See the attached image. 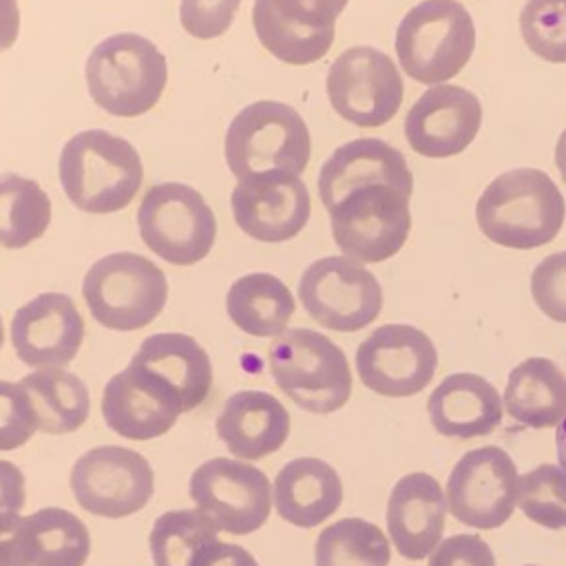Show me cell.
Wrapping results in <instances>:
<instances>
[{
	"mask_svg": "<svg viewBox=\"0 0 566 566\" xmlns=\"http://www.w3.org/2000/svg\"><path fill=\"white\" fill-rule=\"evenodd\" d=\"M566 219V203L555 181L537 168H513L497 175L475 203L482 234L513 250L551 243Z\"/></svg>",
	"mask_w": 566,
	"mask_h": 566,
	"instance_id": "obj_1",
	"label": "cell"
},
{
	"mask_svg": "<svg viewBox=\"0 0 566 566\" xmlns=\"http://www.w3.org/2000/svg\"><path fill=\"white\" fill-rule=\"evenodd\" d=\"M57 177L66 199L82 212L111 214L128 208L144 181L135 146L108 130L75 133L60 150Z\"/></svg>",
	"mask_w": 566,
	"mask_h": 566,
	"instance_id": "obj_2",
	"label": "cell"
},
{
	"mask_svg": "<svg viewBox=\"0 0 566 566\" xmlns=\"http://www.w3.org/2000/svg\"><path fill=\"white\" fill-rule=\"evenodd\" d=\"M91 99L115 117H139L161 97L168 82L166 55L139 33L104 38L86 57Z\"/></svg>",
	"mask_w": 566,
	"mask_h": 566,
	"instance_id": "obj_3",
	"label": "cell"
},
{
	"mask_svg": "<svg viewBox=\"0 0 566 566\" xmlns=\"http://www.w3.org/2000/svg\"><path fill=\"white\" fill-rule=\"evenodd\" d=\"M223 153L237 181L272 170H287L301 177L310 164L312 137L296 108L274 99H259L232 117Z\"/></svg>",
	"mask_w": 566,
	"mask_h": 566,
	"instance_id": "obj_4",
	"label": "cell"
},
{
	"mask_svg": "<svg viewBox=\"0 0 566 566\" xmlns=\"http://www.w3.org/2000/svg\"><path fill=\"white\" fill-rule=\"evenodd\" d=\"M268 365L276 387L301 409L334 413L352 396V371L345 352L325 334L292 327L268 349Z\"/></svg>",
	"mask_w": 566,
	"mask_h": 566,
	"instance_id": "obj_5",
	"label": "cell"
},
{
	"mask_svg": "<svg viewBox=\"0 0 566 566\" xmlns=\"http://www.w3.org/2000/svg\"><path fill=\"white\" fill-rule=\"evenodd\" d=\"M475 49L471 13L455 0H424L411 7L396 29L402 71L429 86L455 77Z\"/></svg>",
	"mask_w": 566,
	"mask_h": 566,
	"instance_id": "obj_6",
	"label": "cell"
},
{
	"mask_svg": "<svg viewBox=\"0 0 566 566\" xmlns=\"http://www.w3.org/2000/svg\"><path fill=\"white\" fill-rule=\"evenodd\" d=\"M82 296L102 327L135 332L150 325L166 307L168 281L148 256L113 252L88 268Z\"/></svg>",
	"mask_w": 566,
	"mask_h": 566,
	"instance_id": "obj_7",
	"label": "cell"
},
{
	"mask_svg": "<svg viewBox=\"0 0 566 566\" xmlns=\"http://www.w3.org/2000/svg\"><path fill=\"white\" fill-rule=\"evenodd\" d=\"M137 228L144 245L172 265L203 261L217 239V219L203 195L179 181L155 184L146 190Z\"/></svg>",
	"mask_w": 566,
	"mask_h": 566,
	"instance_id": "obj_8",
	"label": "cell"
},
{
	"mask_svg": "<svg viewBox=\"0 0 566 566\" xmlns=\"http://www.w3.org/2000/svg\"><path fill=\"white\" fill-rule=\"evenodd\" d=\"M409 197L391 184H367L349 190L327 210L332 237L343 256L363 265L394 256L411 230Z\"/></svg>",
	"mask_w": 566,
	"mask_h": 566,
	"instance_id": "obj_9",
	"label": "cell"
},
{
	"mask_svg": "<svg viewBox=\"0 0 566 566\" xmlns=\"http://www.w3.org/2000/svg\"><path fill=\"white\" fill-rule=\"evenodd\" d=\"M305 312L334 332H358L374 323L382 310L378 279L349 256H323L310 263L298 281Z\"/></svg>",
	"mask_w": 566,
	"mask_h": 566,
	"instance_id": "obj_10",
	"label": "cell"
},
{
	"mask_svg": "<svg viewBox=\"0 0 566 566\" xmlns=\"http://www.w3.org/2000/svg\"><path fill=\"white\" fill-rule=\"evenodd\" d=\"M75 502L91 515L128 517L155 493L150 462L128 447L102 444L82 453L69 478Z\"/></svg>",
	"mask_w": 566,
	"mask_h": 566,
	"instance_id": "obj_11",
	"label": "cell"
},
{
	"mask_svg": "<svg viewBox=\"0 0 566 566\" xmlns=\"http://www.w3.org/2000/svg\"><path fill=\"white\" fill-rule=\"evenodd\" d=\"M188 495L219 531L230 535L259 531L272 509L268 475L250 462L230 458L201 462L190 475Z\"/></svg>",
	"mask_w": 566,
	"mask_h": 566,
	"instance_id": "obj_12",
	"label": "cell"
},
{
	"mask_svg": "<svg viewBox=\"0 0 566 566\" xmlns=\"http://www.w3.org/2000/svg\"><path fill=\"white\" fill-rule=\"evenodd\" d=\"M325 91L336 115L360 128L387 124L405 95L398 66L374 46L343 51L327 71Z\"/></svg>",
	"mask_w": 566,
	"mask_h": 566,
	"instance_id": "obj_13",
	"label": "cell"
},
{
	"mask_svg": "<svg viewBox=\"0 0 566 566\" xmlns=\"http://www.w3.org/2000/svg\"><path fill=\"white\" fill-rule=\"evenodd\" d=\"M436 367L433 340L405 323L376 327L356 349V371L363 385L389 398L420 394L431 382Z\"/></svg>",
	"mask_w": 566,
	"mask_h": 566,
	"instance_id": "obj_14",
	"label": "cell"
},
{
	"mask_svg": "<svg viewBox=\"0 0 566 566\" xmlns=\"http://www.w3.org/2000/svg\"><path fill=\"white\" fill-rule=\"evenodd\" d=\"M517 467L504 449H471L447 480L449 513L471 528H497L517 504Z\"/></svg>",
	"mask_w": 566,
	"mask_h": 566,
	"instance_id": "obj_15",
	"label": "cell"
},
{
	"mask_svg": "<svg viewBox=\"0 0 566 566\" xmlns=\"http://www.w3.org/2000/svg\"><path fill=\"white\" fill-rule=\"evenodd\" d=\"M347 0H254L252 27L276 60L305 66L327 55Z\"/></svg>",
	"mask_w": 566,
	"mask_h": 566,
	"instance_id": "obj_16",
	"label": "cell"
},
{
	"mask_svg": "<svg viewBox=\"0 0 566 566\" xmlns=\"http://www.w3.org/2000/svg\"><path fill=\"white\" fill-rule=\"evenodd\" d=\"M230 206L239 230L261 243L294 239L312 214L307 186L287 170L239 179L230 195Z\"/></svg>",
	"mask_w": 566,
	"mask_h": 566,
	"instance_id": "obj_17",
	"label": "cell"
},
{
	"mask_svg": "<svg viewBox=\"0 0 566 566\" xmlns=\"http://www.w3.org/2000/svg\"><path fill=\"white\" fill-rule=\"evenodd\" d=\"M184 413L179 396L153 371L128 363L102 391V416L126 440H153L168 433Z\"/></svg>",
	"mask_w": 566,
	"mask_h": 566,
	"instance_id": "obj_18",
	"label": "cell"
},
{
	"mask_svg": "<svg viewBox=\"0 0 566 566\" xmlns=\"http://www.w3.org/2000/svg\"><path fill=\"white\" fill-rule=\"evenodd\" d=\"M84 340V318L73 298L42 292L20 305L11 318V345L18 358L35 369L66 367Z\"/></svg>",
	"mask_w": 566,
	"mask_h": 566,
	"instance_id": "obj_19",
	"label": "cell"
},
{
	"mask_svg": "<svg viewBox=\"0 0 566 566\" xmlns=\"http://www.w3.org/2000/svg\"><path fill=\"white\" fill-rule=\"evenodd\" d=\"M482 126L480 99L455 84L424 91L405 117V137L422 157L444 159L462 153Z\"/></svg>",
	"mask_w": 566,
	"mask_h": 566,
	"instance_id": "obj_20",
	"label": "cell"
},
{
	"mask_svg": "<svg viewBox=\"0 0 566 566\" xmlns=\"http://www.w3.org/2000/svg\"><path fill=\"white\" fill-rule=\"evenodd\" d=\"M367 184H391L411 195L413 175L405 155L382 139H352L323 161L318 172V197L325 210H332L349 190Z\"/></svg>",
	"mask_w": 566,
	"mask_h": 566,
	"instance_id": "obj_21",
	"label": "cell"
},
{
	"mask_svg": "<svg viewBox=\"0 0 566 566\" xmlns=\"http://www.w3.org/2000/svg\"><path fill=\"white\" fill-rule=\"evenodd\" d=\"M447 500L436 478L409 473L400 478L387 502V531L394 548L411 562L424 559L442 539Z\"/></svg>",
	"mask_w": 566,
	"mask_h": 566,
	"instance_id": "obj_22",
	"label": "cell"
},
{
	"mask_svg": "<svg viewBox=\"0 0 566 566\" xmlns=\"http://www.w3.org/2000/svg\"><path fill=\"white\" fill-rule=\"evenodd\" d=\"M214 427L237 460H261L285 444L290 413L272 394L243 389L223 402Z\"/></svg>",
	"mask_w": 566,
	"mask_h": 566,
	"instance_id": "obj_23",
	"label": "cell"
},
{
	"mask_svg": "<svg viewBox=\"0 0 566 566\" xmlns=\"http://www.w3.org/2000/svg\"><path fill=\"white\" fill-rule=\"evenodd\" d=\"M497 389L478 374L447 376L429 396L427 411L433 429L447 438L489 436L502 424Z\"/></svg>",
	"mask_w": 566,
	"mask_h": 566,
	"instance_id": "obj_24",
	"label": "cell"
},
{
	"mask_svg": "<svg viewBox=\"0 0 566 566\" xmlns=\"http://www.w3.org/2000/svg\"><path fill=\"white\" fill-rule=\"evenodd\" d=\"M272 500L281 520L298 528H314L338 511L343 482L325 460L296 458L276 473Z\"/></svg>",
	"mask_w": 566,
	"mask_h": 566,
	"instance_id": "obj_25",
	"label": "cell"
},
{
	"mask_svg": "<svg viewBox=\"0 0 566 566\" xmlns=\"http://www.w3.org/2000/svg\"><path fill=\"white\" fill-rule=\"evenodd\" d=\"M130 363L159 376L181 400L184 413L199 407L212 387L208 352L188 334L159 332L139 343Z\"/></svg>",
	"mask_w": 566,
	"mask_h": 566,
	"instance_id": "obj_26",
	"label": "cell"
},
{
	"mask_svg": "<svg viewBox=\"0 0 566 566\" xmlns=\"http://www.w3.org/2000/svg\"><path fill=\"white\" fill-rule=\"evenodd\" d=\"M504 409L531 429L557 427L566 416V376L548 358L533 356L509 374Z\"/></svg>",
	"mask_w": 566,
	"mask_h": 566,
	"instance_id": "obj_27",
	"label": "cell"
},
{
	"mask_svg": "<svg viewBox=\"0 0 566 566\" xmlns=\"http://www.w3.org/2000/svg\"><path fill=\"white\" fill-rule=\"evenodd\" d=\"M294 307L296 305L290 287L270 272L243 274L226 294L230 321L241 332L256 338H276L283 334Z\"/></svg>",
	"mask_w": 566,
	"mask_h": 566,
	"instance_id": "obj_28",
	"label": "cell"
},
{
	"mask_svg": "<svg viewBox=\"0 0 566 566\" xmlns=\"http://www.w3.org/2000/svg\"><path fill=\"white\" fill-rule=\"evenodd\" d=\"M31 398L38 429L51 436L77 431L91 411L86 382L64 367L38 369L18 380Z\"/></svg>",
	"mask_w": 566,
	"mask_h": 566,
	"instance_id": "obj_29",
	"label": "cell"
},
{
	"mask_svg": "<svg viewBox=\"0 0 566 566\" xmlns=\"http://www.w3.org/2000/svg\"><path fill=\"white\" fill-rule=\"evenodd\" d=\"M24 546L29 566H84L91 535L75 513L46 506L24 517Z\"/></svg>",
	"mask_w": 566,
	"mask_h": 566,
	"instance_id": "obj_30",
	"label": "cell"
},
{
	"mask_svg": "<svg viewBox=\"0 0 566 566\" xmlns=\"http://www.w3.org/2000/svg\"><path fill=\"white\" fill-rule=\"evenodd\" d=\"M51 223V199L35 181L15 172L0 175V245L9 250L38 241Z\"/></svg>",
	"mask_w": 566,
	"mask_h": 566,
	"instance_id": "obj_31",
	"label": "cell"
},
{
	"mask_svg": "<svg viewBox=\"0 0 566 566\" xmlns=\"http://www.w3.org/2000/svg\"><path fill=\"white\" fill-rule=\"evenodd\" d=\"M385 533L360 517H343L323 528L314 544L316 566H389Z\"/></svg>",
	"mask_w": 566,
	"mask_h": 566,
	"instance_id": "obj_32",
	"label": "cell"
},
{
	"mask_svg": "<svg viewBox=\"0 0 566 566\" xmlns=\"http://www.w3.org/2000/svg\"><path fill=\"white\" fill-rule=\"evenodd\" d=\"M219 528L199 509H175L159 515L150 528L148 546L155 566H192Z\"/></svg>",
	"mask_w": 566,
	"mask_h": 566,
	"instance_id": "obj_33",
	"label": "cell"
},
{
	"mask_svg": "<svg viewBox=\"0 0 566 566\" xmlns=\"http://www.w3.org/2000/svg\"><path fill=\"white\" fill-rule=\"evenodd\" d=\"M517 506L531 522L544 528H566V469L539 464L520 475Z\"/></svg>",
	"mask_w": 566,
	"mask_h": 566,
	"instance_id": "obj_34",
	"label": "cell"
},
{
	"mask_svg": "<svg viewBox=\"0 0 566 566\" xmlns=\"http://www.w3.org/2000/svg\"><path fill=\"white\" fill-rule=\"evenodd\" d=\"M520 33L531 53L551 64H566V0H526Z\"/></svg>",
	"mask_w": 566,
	"mask_h": 566,
	"instance_id": "obj_35",
	"label": "cell"
},
{
	"mask_svg": "<svg viewBox=\"0 0 566 566\" xmlns=\"http://www.w3.org/2000/svg\"><path fill=\"white\" fill-rule=\"evenodd\" d=\"M35 431L38 418L24 387L0 380V451L20 449Z\"/></svg>",
	"mask_w": 566,
	"mask_h": 566,
	"instance_id": "obj_36",
	"label": "cell"
},
{
	"mask_svg": "<svg viewBox=\"0 0 566 566\" xmlns=\"http://www.w3.org/2000/svg\"><path fill=\"white\" fill-rule=\"evenodd\" d=\"M531 296L551 321L566 323V250L544 256L531 274Z\"/></svg>",
	"mask_w": 566,
	"mask_h": 566,
	"instance_id": "obj_37",
	"label": "cell"
},
{
	"mask_svg": "<svg viewBox=\"0 0 566 566\" xmlns=\"http://www.w3.org/2000/svg\"><path fill=\"white\" fill-rule=\"evenodd\" d=\"M239 4L241 0H181L179 22L188 35L214 40L230 29Z\"/></svg>",
	"mask_w": 566,
	"mask_h": 566,
	"instance_id": "obj_38",
	"label": "cell"
},
{
	"mask_svg": "<svg viewBox=\"0 0 566 566\" xmlns=\"http://www.w3.org/2000/svg\"><path fill=\"white\" fill-rule=\"evenodd\" d=\"M427 566H495V557L480 535L460 533L442 539Z\"/></svg>",
	"mask_w": 566,
	"mask_h": 566,
	"instance_id": "obj_39",
	"label": "cell"
},
{
	"mask_svg": "<svg viewBox=\"0 0 566 566\" xmlns=\"http://www.w3.org/2000/svg\"><path fill=\"white\" fill-rule=\"evenodd\" d=\"M0 566H29L24 546V517H0Z\"/></svg>",
	"mask_w": 566,
	"mask_h": 566,
	"instance_id": "obj_40",
	"label": "cell"
},
{
	"mask_svg": "<svg viewBox=\"0 0 566 566\" xmlns=\"http://www.w3.org/2000/svg\"><path fill=\"white\" fill-rule=\"evenodd\" d=\"M24 473L9 460H0V517L18 515L24 506Z\"/></svg>",
	"mask_w": 566,
	"mask_h": 566,
	"instance_id": "obj_41",
	"label": "cell"
},
{
	"mask_svg": "<svg viewBox=\"0 0 566 566\" xmlns=\"http://www.w3.org/2000/svg\"><path fill=\"white\" fill-rule=\"evenodd\" d=\"M192 566H259V562L243 546L217 539L195 557Z\"/></svg>",
	"mask_w": 566,
	"mask_h": 566,
	"instance_id": "obj_42",
	"label": "cell"
},
{
	"mask_svg": "<svg viewBox=\"0 0 566 566\" xmlns=\"http://www.w3.org/2000/svg\"><path fill=\"white\" fill-rule=\"evenodd\" d=\"M20 33L18 0H0V53L9 51Z\"/></svg>",
	"mask_w": 566,
	"mask_h": 566,
	"instance_id": "obj_43",
	"label": "cell"
},
{
	"mask_svg": "<svg viewBox=\"0 0 566 566\" xmlns=\"http://www.w3.org/2000/svg\"><path fill=\"white\" fill-rule=\"evenodd\" d=\"M555 166L559 170V177L564 179L566 184V128L562 130L557 144H555Z\"/></svg>",
	"mask_w": 566,
	"mask_h": 566,
	"instance_id": "obj_44",
	"label": "cell"
},
{
	"mask_svg": "<svg viewBox=\"0 0 566 566\" xmlns=\"http://www.w3.org/2000/svg\"><path fill=\"white\" fill-rule=\"evenodd\" d=\"M555 442H557V460H559V467L566 469V416L564 420L557 424L555 429Z\"/></svg>",
	"mask_w": 566,
	"mask_h": 566,
	"instance_id": "obj_45",
	"label": "cell"
},
{
	"mask_svg": "<svg viewBox=\"0 0 566 566\" xmlns=\"http://www.w3.org/2000/svg\"><path fill=\"white\" fill-rule=\"evenodd\" d=\"M4 343V327H2V316H0V347Z\"/></svg>",
	"mask_w": 566,
	"mask_h": 566,
	"instance_id": "obj_46",
	"label": "cell"
},
{
	"mask_svg": "<svg viewBox=\"0 0 566 566\" xmlns=\"http://www.w3.org/2000/svg\"><path fill=\"white\" fill-rule=\"evenodd\" d=\"M526 566H535V564H526Z\"/></svg>",
	"mask_w": 566,
	"mask_h": 566,
	"instance_id": "obj_47",
	"label": "cell"
}]
</instances>
